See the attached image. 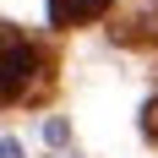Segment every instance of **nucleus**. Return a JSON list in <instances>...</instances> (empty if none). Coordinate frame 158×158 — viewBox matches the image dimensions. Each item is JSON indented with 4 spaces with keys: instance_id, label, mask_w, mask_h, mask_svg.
<instances>
[{
    "instance_id": "7ed1b4c3",
    "label": "nucleus",
    "mask_w": 158,
    "mask_h": 158,
    "mask_svg": "<svg viewBox=\"0 0 158 158\" xmlns=\"http://www.w3.org/2000/svg\"><path fill=\"white\" fill-rule=\"evenodd\" d=\"M109 11V0H49V22L55 27H87Z\"/></svg>"
},
{
    "instance_id": "f257e3e1",
    "label": "nucleus",
    "mask_w": 158,
    "mask_h": 158,
    "mask_svg": "<svg viewBox=\"0 0 158 158\" xmlns=\"http://www.w3.org/2000/svg\"><path fill=\"white\" fill-rule=\"evenodd\" d=\"M55 82V55L22 27H0V109L38 104Z\"/></svg>"
},
{
    "instance_id": "20e7f679",
    "label": "nucleus",
    "mask_w": 158,
    "mask_h": 158,
    "mask_svg": "<svg viewBox=\"0 0 158 158\" xmlns=\"http://www.w3.org/2000/svg\"><path fill=\"white\" fill-rule=\"evenodd\" d=\"M142 136L158 142V98H147V109H142Z\"/></svg>"
},
{
    "instance_id": "39448f33",
    "label": "nucleus",
    "mask_w": 158,
    "mask_h": 158,
    "mask_svg": "<svg viewBox=\"0 0 158 158\" xmlns=\"http://www.w3.org/2000/svg\"><path fill=\"white\" fill-rule=\"evenodd\" d=\"M0 158H22V147H16V142H0Z\"/></svg>"
},
{
    "instance_id": "f03ea898",
    "label": "nucleus",
    "mask_w": 158,
    "mask_h": 158,
    "mask_svg": "<svg viewBox=\"0 0 158 158\" xmlns=\"http://www.w3.org/2000/svg\"><path fill=\"white\" fill-rule=\"evenodd\" d=\"M114 38L120 44H158V0H136L131 11L114 16Z\"/></svg>"
}]
</instances>
